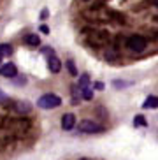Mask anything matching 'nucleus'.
Here are the masks:
<instances>
[{
  "label": "nucleus",
  "mask_w": 158,
  "mask_h": 160,
  "mask_svg": "<svg viewBox=\"0 0 158 160\" xmlns=\"http://www.w3.org/2000/svg\"><path fill=\"white\" fill-rule=\"evenodd\" d=\"M60 104H62V99L55 93H44L37 100V106L41 109H53V108H58Z\"/></svg>",
  "instance_id": "nucleus-1"
},
{
  "label": "nucleus",
  "mask_w": 158,
  "mask_h": 160,
  "mask_svg": "<svg viewBox=\"0 0 158 160\" xmlns=\"http://www.w3.org/2000/svg\"><path fill=\"white\" fill-rule=\"evenodd\" d=\"M77 128H79V132H83V134H100V132H104L102 125L91 122V120H83L81 123H77Z\"/></svg>",
  "instance_id": "nucleus-2"
},
{
  "label": "nucleus",
  "mask_w": 158,
  "mask_h": 160,
  "mask_svg": "<svg viewBox=\"0 0 158 160\" xmlns=\"http://www.w3.org/2000/svg\"><path fill=\"white\" fill-rule=\"evenodd\" d=\"M126 46L130 48L132 51L135 53H141L146 49V39L142 35H130L128 41H126Z\"/></svg>",
  "instance_id": "nucleus-3"
},
{
  "label": "nucleus",
  "mask_w": 158,
  "mask_h": 160,
  "mask_svg": "<svg viewBox=\"0 0 158 160\" xmlns=\"http://www.w3.org/2000/svg\"><path fill=\"white\" fill-rule=\"evenodd\" d=\"M0 76H4V78H16L18 76V69H16L14 63H4L0 67Z\"/></svg>",
  "instance_id": "nucleus-4"
},
{
  "label": "nucleus",
  "mask_w": 158,
  "mask_h": 160,
  "mask_svg": "<svg viewBox=\"0 0 158 160\" xmlns=\"http://www.w3.org/2000/svg\"><path fill=\"white\" fill-rule=\"evenodd\" d=\"M76 127V116L72 113H65L62 116V128L63 130H72Z\"/></svg>",
  "instance_id": "nucleus-5"
},
{
  "label": "nucleus",
  "mask_w": 158,
  "mask_h": 160,
  "mask_svg": "<svg viewBox=\"0 0 158 160\" xmlns=\"http://www.w3.org/2000/svg\"><path fill=\"white\" fill-rule=\"evenodd\" d=\"M47 67H49V71H51L53 74H58V72L62 71V62H60V58L55 57V55L47 57Z\"/></svg>",
  "instance_id": "nucleus-6"
},
{
  "label": "nucleus",
  "mask_w": 158,
  "mask_h": 160,
  "mask_svg": "<svg viewBox=\"0 0 158 160\" xmlns=\"http://www.w3.org/2000/svg\"><path fill=\"white\" fill-rule=\"evenodd\" d=\"M142 108L144 109H158V97L156 95H149L148 99L144 100Z\"/></svg>",
  "instance_id": "nucleus-7"
},
{
  "label": "nucleus",
  "mask_w": 158,
  "mask_h": 160,
  "mask_svg": "<svg viewBox=\"0 0 158 160\" xmlns=\"http://www.w3.org/2000/svg\"><path fill=\"white\" fill-rule=\"evenodd\" d=\"M23 42L27 44V46H39V44H41V39H39V35H35V33H28V35H25Z\"/></svg>",
  "instance_id": "nucleus-8"
},
{
  "label": "nucleus",
  "mask_w": 158,
  "mask_h": 160,
  "mask_svg": "<svg viewBox=\"0 0 158 160\" xmlns=\"http://www.w3.org/2000/svg\"><path fill=\"white\" fill-rule=\"evenodd\" d=\"M12 108H14V111H18V113H28V111H30V104L18 100V102H12Z\"/></svg>",
  "instance_id": "nucleus-9"
},
{
  "label": "nucleus",
  "mask_w": 158,
  "mask_h": 160,
  "mask_svg": "<svg viewBox=\"0 0 158 160\" xmlns=\"http://www.w3.org/2000/svg\"><path fill=\"white\" fill-rule=\"evenodd\" d=\"M77 88H79V90H88V88H90V76H88V74H83L81 78H79Z\"/></svg>",
  "instance_id": "nucleus-10"
},
{
  "label": "nucleus",
  "mask_w": 158,
  "mask_h": 160,
  "mask_svg": "<svg viewBox=\"0 0 158 160\" xmlns=\"http://www.w3.org/2000/svg\"><path fill=\"white\" fill-rule=\"evenodd\" d=\"M134 125L135 127H146V125H148V120H146L142 114H137V116L134 118Z\"/></svg>",
  "instance_id": "nucleus-11"
},
{
  "label": "nucleus",
  "mask_w": 158,
  "mask_h": 160,
  "mask_svg": "<svg viewBox=\"0 0 158 160\" xmlns=\"http://www.w3.org/2000/svg\"><path fill=\"white\" fill-rule=\"evenodd\" d=\"M11 53H12V46L11 44H0V57L11 55Z\"/></svg>",
  "instance_id": "nucleus-12"
},
{
  "label": "nucleus",
  "mask_w": 158,
  "mask_h": 160,
  "mask_svg": "<svg viewBox=\"0 0 158 160\" xmlns=\"http://www.w3.org/2000/svg\"><path fill=\"white\" fill-rule=\"evenodd\" d=\"M81 97H83L84 100H91L93 99V90H81Z\"/></svg>",
  "instance_id": "nucleus-13"
},
{
  "label": "nucleus",
  "mask_w": 158,
  "mask_h": 160,
  "mask_svg": "<svg viewBox=\"0 0 158 160\" xmlns=\"http://www.w3.org/2000/svg\"><path fill=\"white\" fill-rule=\"evenodd\" d=\"M67 69H69V72H70L72 76H76V74H77V69H76V63H74L72 60H67Z\"/></svg>",
  "instance_id": "nucleus-14"
},
{
  "label": "nucleus",
  "mask_w": 158,
  "mask_h": 160,
  "mask_svg": "<svg viewBox=\"0 0 158 160\" xmlns=\"http://www.w3.org/2000/svg\"><path fill=\"white\" fill-rule=\"evenodd\" d=\"M106 58H107V60H114V58H118V53H114V51H107V53H106Z\"/></svg>",
  "instance_id": "nucleus-15"
},
{
  "label": "nucleus",
  "mask_w": 158,
  "mask_h": 160,
  "mask_svg": "<svg viewBox=\"0 0 158 160\" xmlns=\"http://www.w3.org/2000/svg\"><path fill=\"white\" fill-rule=\"evenodd\" d=\"M14 83H16V85H25V83H27V78H25V76H19V78H16Z\"/></svg>",
  "instance_id": "nucleus-16"
},
{
  "label": "nucleus",
  "mask_w": 158,
  "mask_h": 160,
  "mask_svg": "<svg viewBox=\"0 0 158 160\" xmlns=\"http://www.w3.org/2000/svg\"><path fill=\"white\" fill-rule=\"evenodd\" d=\"M0 104H7V95L0 90Z\"/></svg>",
  "instance_id": "nucleus-17"
},
{
  "label": "nucleus",
  "mask_w": 158,
  "mask_h": 160,
  "mask_svg": "<svg viewBox=\"0 0 158 160\" xmlns=\"http://www.w3.org/2000/svg\"><path fill=\"white\" fill-rule=\"evenodd\" d=\"M47 16H49V12H47V9H42V12H41V19H46Z\"/></svg>",
  "instance_id": "nucleus-18"
},
{
  "label": "nucleus",
  "mask_w": 158,
  "mask_h": 160,
  "mask_svg": "<svg viewBox=\"0 0 158 160\" xmlns=\"http://www.w3.org/2000/svg\"><path fill=\"white\" fill-rule=\"evenodd\" d=\"M41 32L42 33H49V28H47L46 25H41Z\"/></svg>",
  "instance_id": "nucleus-19"
},
{
  "label": "nucleus",
  "mask_w": 158,
  "mask_h": 160,
  "mask_svg": "<svg viewBox=\"0 0 158 160\" xmlns=\"http://www.w3.org/2000/svg\"><path fill=\"white\" fill-rule=\"evenodd\" d=\"M95 88H97V90H104V83H97V85H95Z\"/></svg>",
  "instance_id": "nucleus-20"
},
{
  "label": "nucleus",
  "mask_w": 158,
  "mask_h": 160,
  "mask_svg": "<svg viewBox=\"0 0 158 160\" xmlns=\"http://www.w3.org/2000/svg\"><path fill=\"white\" fill-rule=\"evenodd\" d=\"M153 2H155V5H156V7H158V0H153Z\"/></svg>",
  "instance_id": "nucleus-21"
},
{
  "label": "nucleus",
  "mask_w": 158,
  "mask_h": 160,
  "mask_svg": "<svg viewBox=\"0 0 158 160\" xmlns=\"http://www.w3.org/2000/svg\"><path fill=\"white\" fill-rule=\"evenodd\" d=\"M79 160H90V158H79Z\"/></svg>",
  "instance_id": "nucleus-22"
},
{
  "label": "nucleus",
  "mask_w": 158,
  "mask_h": 160,
  "mask_svg": "<svg viewBox=\"0 0 158 160\" xmlns=\"http://www.w3.org/2000/svg\"><path fill=\"white\" fill-rule=\"evenodd\" d=\"M0 62H2V57H0Z\"/></svg>",
  "instance_id": "nucleus-23"
}]
</instances>
